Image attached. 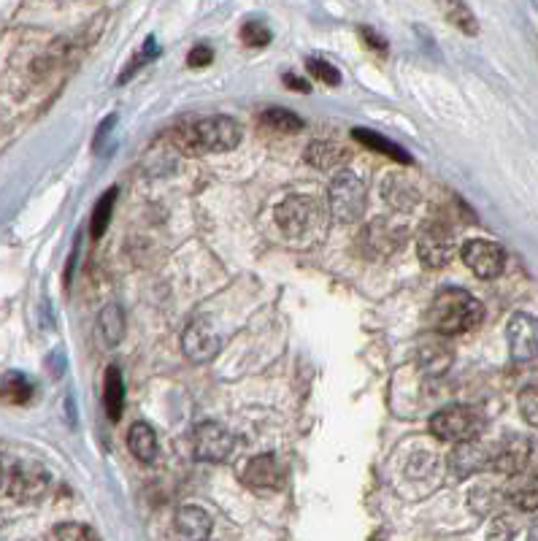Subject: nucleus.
Returning a JSON list of instances; mask_svg holds the SVG:
<instances>
[{"mask_svg":"<svg viewBox=\"0 0 538 541\" xmlns=\"http://www.w3.org/2000/svg\"><path fill=\"white\" fill-rule=\"evenodd\" d=\"M241 125L230 116H209L192 125H182L174 133V142L184 155L230 152L241 144Z\"/></svg>","mask_w":538,"mask_h":541,"instance_id":"obj_1","label":"nucleus"},{"mask_svg":"<svg viewBox=\"0 0 538 541\" xmlns=\"http://www.w3.org/2000/svg\"><path fill=\"white\" fill-rule=\"evenodd\" d=\"M484 320V306L460 288H447L436 296L428 312V322L441 336H460L474 331Z\"/></svg>","mask_w":538,"mask_h":541,"instance_id":"obj_2","label":"nucleus"},{"mask_svg":"<svg viewBox=\"0 0 538 541\" xmlns=\"http://www.w3.org/2000/svg\"><path fill=\"white\" fill-rule=\"evenodd\" d=\"M482 428L484 417L474 406H449V409H441L439 415L431 417V434L449 444L474 442L482 434Z\"/></svg>","mask_w":538,"mask_h":541,"instance_id":"obj_3","label":"nucleus"},{"mask_svg":"<svg viewBox=\"0 0 538 541\" xmlns=\"http://www.w3.org/2000/svg\"><path fill=\"white\" fill-rule=\"evenodd\" d=\"M365 203H368V193H365V185L360 182V176L354 171H346V168L341 174H336V179L330 185L333 217L344 225H352V222L363 219Z\"/></svg>","mask_w":538,"mask_h":541,"instance_id":"obj_4","label":"nucleus"},{"mask_svg":"<svg viewBox=\"0 0 538 541\" xmlns=\"http://www.w3.org/2000/svg\"><path fill=\"white\" fill-rule=\"evenodd\" d=\"M417 254H420V262L431 270L447 268L457 254V238L449 228L431 225L417 238Z\"/></svg>","mask_w":538,"mask_h":541,"instance_id":"obj_5","label":"nucleus"},{"mask_svg":"<svg viewBox=\"0 0 538 541\" xmlns=\"http://www.w3.org/2000/svg\"><path fill=\"white\" fill-rule=\"evenodd\" d=\"M320 203L312 195H287L277 206V225L287 236H303L317 225Z\"/></svg>","mask_w":538,"mask_h":541,"instance_id":"obj_6","label":"nucleus"},{"mask_svg":"<svg viewBox=\"0 0 538 541\" xmlns=\"http://www.w3.org/2000/svg\"><path fill=\"white\" fill-rule=\"evenodd\" d=\"M463 262L474 270L479 279H495L503 274L506 268V252L500 244L487 241V238H471L460 249Z\"/></svg>","mask_w":538,"mask_h":541,"instance_id":"obj_7","label":"nucleus"},{"mask_svg":"<svg viewBox=\"0 0 538 541\" xmlns=\"http://www.w3.org/2000/svg\"><path fill=\"white\" fill-rule=\"evenodd\" d=\"M508 355L514 363H530L538 357V317L527 312H517L506 325Z\"/></svg>","mask_w":538,"mask_h":541,"instance_id":"obj_8","label":"nucleus"},{"mask_svg":"<svg viewBox=\"0 0 538 541\" xmlns=\"http://www.w3.org/2000/svg\"><path fill=\"white\" fill-rule=\"evenodd\" d=\"M235 439L227 428L217 423H203L192 431V455L203 463H222L230 458Z\"/></svg>","mask_w":538,"mask_h":541,"instance_id":"obj_9","label":"nucleus"},{"mask_svg":"<svg viewBox=\"0 0 538 541\" xmlns=\"http://www.w3.org/2000/svg\"><path fill=\"white\" fill-rule=\"evenodd\" d=\"M49 487V471L41 463L22 460L6 474V493L17 501H36Z\"/></svg>","mask_w":538,"mask_h":541,"instance_id":"obj_10","label":"nucleus"},{"mask_svg":"<svg viewBox=\"0 0 538 541\" xmlns=\"http://www.w3.org/2000/svg\"><path fill=\"white\" fill-rule=\"evenodd\" d=\"M182 349H184V355H187L192 363H209V360H214V357L219 355L222 341H219V336L211 331L209 322L195 320V322L184 331Z\"/></svg>","mask_w":538,"mask_h":541,"instance_id":"obj_11","label":"nucleus"},{"mask_svg":"<svg viewBox=\"0 0 538 541\" xmlns=\"http://www.w3.org/2000/svg\"><path fill=\"white\" fill-rule=\"evenodd\" d=\"M530 460V439L525 436H506L495 450H492V471L514 477L525 471Z\"/></svg>","mask_w":538,"mask_h":541,"instance_id":"obj_12","label":"nucleus"},{"mask_svg":"<svg viewBox=\"0 0 538 541\" xmlns=\"http://www.w3.org/2000/svg\"><path fill=\"white\" fill-rule=\"evenodd\" d=\"M449 468L455 471L457 479H465L471 474H479L484 468H492V450L482 447L476 439L474 442H463L452 450L449 458Z\"/></svg>","mask_w":538,"mask_h":541,"instance_id":"obj_13","label":"nucleus"},{"mask_svg":"<svg viewBox=\"0 0 538 541\" xmlns=\"http://www.w3.org/2000/svg\"><path fill=\"white\" fill-rule=\"evenodd\" d=\"M241 479H243V485L252 487V490H277L279 482H282V471H279L277 455L265 452V455L252 458V460L246 463Z\"/></svg>","mask_w":538,"mask_h":541,"instance_id":"obj_14","label":"nucleus"},{"mask_svg":"<svg viewBox=\"0 0 538 541\" xmlns=\"http://www.w3.org/2000/svg\"><path fill=\"white\" fill-rule=\"evenodd\" d=\"M506 501L519 511H538V477L535 474H514L503 490Z\"/></svg>","mask_w":538,"mask_h":541,"instance_id":"obj_15","label":"nucleus"},{"mask_svg":"<svg viewBox=\"0 0 538 541\" xmlns=\"http://www.w3.org/2000/svg\"><path fill=\"white\" fill-rule=\"evenodd\" d=\"M174 522H176V533L187 541H206L214 528L211 514L201 506H182Z\"/></svg>","mask_w":538,"mask_h":541,"instance_id":"obj_16","label":"nucleus"},{"mask_svg":"<svg viewBox=\"0 0 538 541\" xmlns=\"http://www.w3.org/2000/svg\"><path fill=\"white\" fill-rule=\"evenodd\" d=\"M384 201L397 211H412L420 203V190L400 174H389L384 179Z\"/></svg>","mask_w":538,"mask_h":541,"instance_id":"obj_17","label":"nucleus"},{"mask_svg":"<svg viewBox=\"0 0 538 541\" xmlns=\"http://www.w3.org/2000/svg\"><path fill=\"white\" fill-rule=\"evenodd\" d=\"M352 139L360 142L363 147H368V150H373V152H379V155H384V158L400 163V166H412V155H409V152H403L395 142L384 139V135H379V133H373V130L354 127V130H352Z\"/></svg>","mask_w":538,"mask_h":541,"instance_id":"obj_18","label":"nucleus"},{"mask_svg":"<svg viewBox=\"0 0 538 541\" xmlns=\"http://www.w3.org/2000/svg\"><path fill=\"white\" fill-rule=\"evenodd\" d=\"M103 403H106V415L111 423H116L122 417V406H124V379L122 371L116 365L106 368V379H103Z\"/></svg>","mask_w":538,"mask_h":541,"instance_id":"obj_19","label":"nucleus"},{"mask_svg":"<svg viewBox=\"0 0 538 541\" xmlns=\"http://www.w3.org/2000/svg\"><path fill=\"white\" fill-rule=\"evenodd\" d=\"M436 6L441 9L444 20L452 22L460 33H465V36H479V20H476V14L468 9L465 0H436Z\"/></svg>","mask_w":538,"mask_h":541,"instance_id":"obj_20","label":"nucleus"},{"mask_svg":"<svg viewBox=\"0 0 538 541\" xmlns=\"http://www.w3.org/2000/svg\"><path fill=\"white\" fill-rule=\"evenodd\" d=\"M127 447L132 458L141 463H152L158 458V434L147 423H136L127 434Z\"/></svg>","mask_w":538,"mask_h":541,"instance_id":"obj_21","label":"nucleus"},{"mask_svg":"<svg viewBox=\"0 0 538 541\" xmlns=\"http://www.w3.org/2000/svg\"><path fill=\"white\" fill-rule=\"evenodd\" d=\"M124 336V314L116 304H108L98 317V339L106 347H116Z\"/></svg>","mask_w":538,"mask_h":541,"instance_id":"obj_22","label":"nucleus"},{"mask_svg":"<svg viewBox=\"0 0 538 541\" xmlns=\"http://www.w3.org/2000/svg\"><path fill=\"white\" fill-rule=\"evenodd\" d=\"M344 150L333 142H312L309 150H306V163L320 168V171H328V168H336L341 160H344Z\"/></svg>","mask_w":538,"mask_h":541,"instance_id":"obj_23","label":"nucleus"},{"mask_svg":"<svg viewBox=\"0 0 538 541\" xmlns=\"http://www.w3.org/2000/svg\"><path fill=\"white\" fill-rule=\"evenodd\" d=\"M397 233L400 228H392L387 219H376L368 228V244L373 254H389L397 246Z\"/></svg>","mask_w":538,"mask_h":541,"instance_id":"obj_24","label":"nucleus"},{"mask_svg":"<svg viewBox=\"0 0 538 541\" xmlns=\"http://www.w3.org/2000/svg\"><path fill=\"white\" fill-rule=\"evenodd\" d=\"M452 363V352L441 341H431L420 349V365L428 374H444Z\"/></svg>","mask_w":538,"mask_h":541,"instance_id":"obj_25","label":"nucleus"},{"mask_svg":"<svg viewBox=\"0 0 538 541\" xmlns=\"http://www.w3.org/2000/svg\"><path fill=\"white\" fill-rule=\"evenodd\" d=\"M260 119H262V125H268L271 130H279V133H301L303 130V119L287 108H265Z\"/></svg>","mask_w":538,"mask_h":541,"instance_id":"obj_26","label":"nucleus"},{"mask_svg":"<svg viewBox=\"0 0 538 541\" xmlns=\"http://www.w3.org/2000/svg\"><path fill=\"white\" fill-rule=\"evenodd\" d=\"M114 203H116V187H111V190L98 201V206H95V211H92V222H90L92 238H100V236L106 233V228H108V222H111Z\"/></svg>","mask_w":538,"mask_h":541,"instance_id":"obj_27","label":"nucleus"},{"mask_svg":"<svg viewBox=\"0 0 538 541\" xmlns=\"http://www.w3.org/2000/svg\"><path fill=\"white\" fill-rule=\"evenodd\" d=\"M4 398H6L9 403H17V406L28 403V400L33 398V384H30V379H28L25 374H6V379H4Z\"/></svg>","mask_w":538,"mask_h":541,"instance_id":"obj_28","label":"nucleus"},{"mask_svg":"<svg viewBox=\"0 0 538 541\" xmlns=\"http://www.w3.org/2000/svg\"><path fill=\"white\" fill-rule=\"evenodd\" d=\"M241 41L252 49H260V47H268L271 44V30H268L265 22H257V20H249L243 28H241Z\"/></svg>","mask_w":538,"mask_h":541,"instance_id":"obj_29","label":"nucleus"},{"mask_svg":"<svg viewBox=\"0 0 538 541\" xmlns=\"http://www.w3.org/2000/svg\"><path fill=\"white\" fill-rule=\"evenodd\" d=\"M519 412H522V420L533 428H538V387H525L519 392Z\"/></svg>","mask_w":538,"mask_h":541,"instance_id":"obj_30","label":"nucleus"},{"mask_svg":"<svg viewBox=\"0 0 538 541\" xmlns=\"http://www.w3.org/2000/svg\"><path fill=\"white\" fill-rule=\"evenodd\" d=\"M306 68H309V73L317 79V82H325V84H330V87H336L338 82H341V73H338V68L336 65H330L328 60H320V57H309L306 60Z\"/></svg>","mask_w":538,"mask_h":541,"instance_id":"obj_31","label":"nucleus"},{"mask_svg":"<svg viewBox=\"0 0 538 541\" xmlns=\"http://www.w3.org/2000/svg\"><path fill=\"white\" fill-rule=\"evenodd\" d=\"M514 536V525L508 517H495L487 528V541H511Z\"/></svg>","mask_w":538,"mask_h":541,"instance_id":"obj_32","label":"nucleus"},{"mask_svg":"<svg viewBox=\"0 0 538 541\" xmlns=\"http://www.w3.org/2000/svg\"><path fill=\"white\" fill-rule=\"evenodd\" d=\"M87 528L76 525V522H63L55 528V538L57 541H87Z\"/></svg>","mask_w":538,"mask_h":541,"instance_id":"obj_33","label":"nucleus"},{"mask_svg":"<svg viewBox=\"0 0 538 541\" xmlns=\"http://www.w3.org/2000/svg\"><path fill=\"white\" fill-rule=\"evenodd\" d=\"M360 39H363V44L365 47H371L376 55H387V39H381L373 28H360Z\"/></svg>","mask_w":538,"mask_h":541,"instance_id":"obj_34","label":"nucleus"},{"mask_svg":"<svg viewBox=\"0 0 538 541\" xmlns=\"http://www.w3.org/2000/svg\"><path fill=\"white\" fill-rule=\"evenodd\" d=\"M214 60V52L209 49V47H195V49H190V55H187V63L192 65V68H206L209 63Z\"/></svg>","mask_w":538,"mask_h":541,"instance_id":"obj_35","label":"nucleus"},{"mask_svg":"<svg viewBox=\"0 0 538 541\" xmlns=\"http://www.w3.org/2000/svg\"><path fill=\"white\" fill-rule=\"evenodd\" d=\"M285 84L290 87V90H298V92H309L312 87L303 82V79H298L295 73H285Z\"/></svg>","mask_w":538,"mask_h":541,"instance_id":"obj_36","label":"nucleus"},{"mask_svg":"<svg viewBox=\"0 0 538 541\" xmlns=\"http://www.w3.org/2000/svg\"><path fill=\"white\" fill-rule=\"evenodd\" d=\"M527 541H538V522L530 528V533H527Z\"/></svg>","mask_w":538,"mask_h":541,"instance_id":"obj_37","label":"nucleus"},{"mask_svg":"<svg viewBox=\"0 0 538 541\" xmlns=\"http://www.w3.org/2000/svg\"><path fill=\"white\" fill-rule=\"evenodd\" d=\"M87 541H98V536H95V533H87Z\"/></svg>","mask_w":538,"mask_h":541,"instance_id":"obj_38","label":"nucleus"}]
</instances>
